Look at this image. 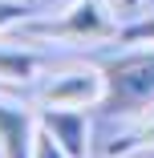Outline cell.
Here are the masks:
<instances>
[{
	"instance_id": "1",
	"label": "cell",
	"mask_w": 154,
	"mask_h": 158,
	"mask_svg": "<svg viewBox=\"0 0 154 158\" xmlns=\"http://www.w3.org/2000/svg\"><path fill=\"white\" fill-rule=\"evenodd\" d=\"M118 20L114 8H106L102 0H73V4L53 16V20H37L33 28H24V37L41 45V41H73V45H98V41H114L118 37Z\"/></svg>"
},
{
	"instance_id": "2",
	"label": "cell",
	"mask_w": 154,
	"mask_h": 158,
	"mask_svg": "<svg viewBox=\"0 0 154 158\" xmlns=\"http://www.w3.org/2000/svg\"><path fill=\"white\" fill-rule=\"evenodd\" d=\"M114 114H146L154 110V49L126 53L106 65V102Z\"/></svg>"
},
{
	"instance_id": "3",
	"label": "cell",
	"mask_w": 154,
	"mask_h": 158,
	"mask_svg": "<svg viewBox=\"0 0 154 158\" xmlns=\"http://www.w3.org/2000/svg\"><path fill=\"white\" fill-rule=\"evenodd\" d=\"M37 102L41 110H94L106 102V69L69 65L61 73H49Z\"/></svg>"
},
{
	"instance_id": "4",
	"label": "cell",
	"mask_w": 154,
	"mask_h": 158,
	"mask_svg": "<svg viewBox=\"0 0 154 158\" xmlns=\"http://www.w3.org/2000/svg\"><path fill=\"white\" fill-rule=\"evenodd\" d=\"M41 126L33 122L24 106L0 98V154L4 158H33V142H37Z\"/></svg>"
},
{
	"instance_id": "5",
	"label": "cell",
	"mask_w": 154,
	"mask_h": 158,
	"mask_svg": "<svg viewBox=\"0 0 154 158\" xmlns=\"http://www.w3.org/2000/svg\"><path fill=\"white\" fill-rule=\"evenodd\" d=\"M41 126L73 158H85L89 154V118H85V110H45L41 114Z\"/></svg>"
},
{
	"instance_id": "6",
	"label": "cell",
	"mask_w": 154,
	"mask_h": 158,
	"mask_svg": "<svg viewBox=\"0 0 154 158\" xmlns=\"http://www.w3.org/2000/svg\"><path fill=\"white\" fill-rule=\"evenodd\" d=\"M41 69V57L33 49H8V45H0V81H8V85H24V81H33Z\"/></svg>"
},
{
	"instance_id": "7",
	"label": "cell",
	"mask_w": 154,
	"mask_h": 158,
	"mask_svg": "<svg viewBox=\"0 0 154 158\" xmlns=\"http://www.w3.org/2000/svg\"><path fill=\"white\" fill-rule=\"evenodd\" d=\"M118 41H130V45H154V16L134 20V24H122V28H118Z\"/></svg>"
},
{
	"instance_id": "8",
	"label": "cell",
	"mask_w": 154,
	"mask_h": 158,
	"mask_svg": "<svg viewBox=\"0 0 154 158\" xmlns=\"http://www.w3.org/2000/svg\"><path fill=\"white\" fill-rule=\"evenodd\" d=\"M33 158H73V154H69V150L41 126V130H37V142H33Z\"/></svg>"
},
{
	"instance_id": "9",
	"label": "cell",
	"mask_w": 154,
	"mask_h": 158,
	"mask_svg": "<svg viewBox=\"0 0 154 158\" xmlns=\"http://www.w3.org/2000/svg\"><path fill=\"white\" fill-rule=\"evenodd\" d=\"M130 150H154V114L142 122V130H138L126 146H118V154H130Z\"/></svg>"
},
{
	"instance_id": "10",
	"label": "cell",
	"mask_w": 154,
	"mask_h": 158,
	"mask_svg": "<svg viewBox=\"0 0 154 158\" xmlns=\"http://www.w3.org/2000/svg\"><path fill=\"white\" fill-rule=\"evenodd\" d=\"M24 20V4H16V0H0V33H4L8 24Z\"/></svg>"
},
{
	"instance_id": "11",
	"label": "cell",
	"mask_w": 154,
	"mask_h": 158,
	"mask_svg": "<svg viewBox=\"0 0 154 158\" xmlns=\"http://www.w3.org/2000/svg\"><path fill=\"white\" fill-rule=\"evenodd\" d=\"M146 4V0H110V8H114V16H134L138 8Z\"/></svg>"
}]
</instances>
